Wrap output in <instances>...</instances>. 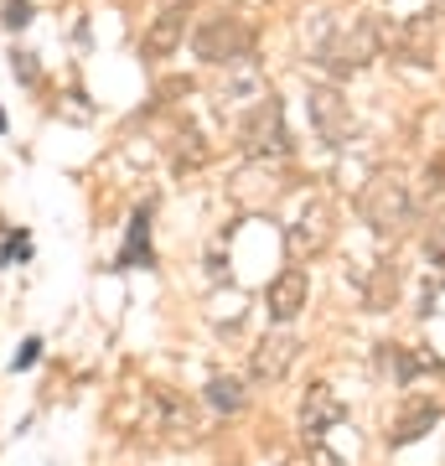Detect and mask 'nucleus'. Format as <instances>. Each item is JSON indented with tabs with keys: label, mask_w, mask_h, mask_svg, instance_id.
Instances as JSON below:
<instances>
[{
	"label": "nucleus",
	"mask_w": 445,
	"mask_h": 466,
	"mask_svg": "<svg viewBox=\"0 0 445 466\" xmlns=\"http://www.w3.org/2000/svg\"><path fill=\"white\" fill-rule=\"evenodd\" d=\"M389 32H383L379 16H358V21H316L311 36H306V47H311V63L331 78H352V73H363L373 57L383 52Z\"/></svg>",
	"instance_id": "obj_1"
},
{
	"label": "nucleus",
	"mask_w": 445,
	"mask_h": 466,
	"mask_svg": "<svg viewBox=\"0 0 445 466\" xmlns=\"http://www.w3.org/2000/svg\"><path fill=\"white\" fill-rule=\"evenodd\" d=\"M358 213H363V223L379 233V238H404V233L414 228V218H420V202H414L410 182H404L399 171H379V177L363 187Z\"/></svg>",
	"instance_id": "obj_2"
},
{
	"label": "nucleus",
	"mask_w": 445,
	"mask_h": 466,
	"mask_svg": "<svg viewBox=\"0 0 445 466\" xmlns=\"http://www.w3.org/2000/svg\"><path fill=\"white\" fill-rule=\"evenodd\" d=\"M192 52H197L202 63L228 67V63H238V57L254 52V32H248L233 11H207V16L197 21V32H192Z\"/></svg>",
	"instance_id": "obj_3"
},
{
	"label": "nucleus",
	"mask_w": 445,
	"mask_h": 466,
	"mask_svg": "<svg viewBox=\"0 0 445 466\" xmlns=\"http://www.w3.org/2000/svg\"><path fill=\"white\" fill-rule=\"evenodd\" d=\"M238 140H244V150L254 161H285V156H290V130H285V109H280L275 94H264V99L244 115Z\"/></svg>",
	"instance_id": "obj_4"
},
{
	"label": "nucleus",
	"mask_w": 445,
	"mask_h": 466,
	"mask_svg": "<svg viewBox=\"0 0 445 466\" xmlns=\"http://www.w3.org/2000/svg\"><path fill=\"white\" fill-rule=\"evenodd\" d=\"M331 238H337V208H331V198H321V192L300 198V208L290 213V223H285V244H290V254L316 259V254H327Z\"/></svg>",
	"instance_id": "obj_5"
},
{
	"label": "nucleus",
	"mask_w": 445,
	"mask_h": 466,
	"mask_svg": "<svg viewBox=\"0 0 445 466\" xmlns=\"http://www.w3.org/2000/svg\"><path fill=\"white\" fill-rule=\"evenodd\" d=\"M300 358V342L290 332H275V337H264L259 348L248 352V379L264 383V389H275V383L290 379V368H296Z\"/></svg>",
	"instance_id": "obj_6"
},
{
	"label": "nucleus",
	"mask_w": 445,
	"mask_h": 466,
	"mask_svg": "<svg viewBox=\"0 0 445 466\" xmlns=\"http://www.w3.org/2000/svg\"><path fill=\"white\" fill-rule=\"evenodd\" d=\"M182 36H187V0L182 5H166L161 16H150L146 36H140V57L146 63H166L171 52L182 47Z\"/></svg>",
	"instance_id": "obj_7"
},
{
	"label": "nucleus",
	"mask_w": 445,
	"mask_h": 466,
	"mask_svg": "<svg viewBox=\"0 0 445 466\" xmlns=\"http://www.w3.org/2000/svg\"><path fill=\"white\" fill-rule=\"evenodd\" d=\"M306 104H311L316 135H321L327 146H342L347 130H352V115H347V99H342V94H337L331 84H321V88H311V94H306Z\"/></svg>",
	"instance_id": "obj_8"
},
{
	"label": "nucleus",
	"mask_w": 445,
	"mask_h": 466,
	"mask_svg": "<svg viewBox=\"0 0 445 466\" xmlns=\"http://www.w3.org/2000/svg\"><path fill=\"white\" fill-rule=\"evenodd\" d=\"M264 94H269V88H264V73L254 67V57H238V63L223 67V88H217V99L228 104V109L248 115V109H254Z\"/></svg>",
	"instance_id": "obj_9"
},
{
	"label": "nucleus",
	"mask_w": 445,
	"mask_h": 466,
	"mask_svg": "<svg viewBox=\"0 0 445 466\" xmlns=\"http://www.w3.org/2000/svg\"><path fill=\"white\" fill-rule=\"evenodd\" d=\"M306 300H311V280H306V269H280L269 290H264V306H269V317L275 321H296L306 311Z\"/></svg>",
	"instance_id": "obj_10"
},
{
	"label": "nucleus",
	"mask_w": 445,
	"mask_h": 466,
	"mask_svg": "<svg viewBox=\"0 0 445 466\" xmlns=\"http://www.w3.org/2000/svg\"><path fill=\"white\" fill-rule=\"evenodd\" d=\"M342 400H337V394H331V383H311V389H306V400H300V431L311 435H327V431H337V425H342Z\"/></svg>",
	"instance_id": "obj_11"
},
{
	"label": "nucleus",
	"mask_w": 445,
	"mask_h": 466,
	"mask_svg": "<svg viewBox=\"0 0 445 466\" xmlns=\"http://www.w3.org/2000/svg\"><path fill=\"white\" fill-rule=\"evenodd\" d=\"M156 431L171 435V441H192V435L202 431V425H197V410H192V400L171 394V389H156Z\"/></svg>",
	"instance_id": "obj_12"
},
{
	"label": "nucleus",
	"mask_w": 445,
	"mask_h": 466,
	"mask_svg": "<svg viewBox=\"0 0 445 466\" xmlns=\"http://www.w3.org/2000/svg\"><path fill=\"white\" fill-rule=\"evenodd\" d=\"M435 420H440V404H435V400L404 404V415H399L394 431H389V446H394V451H399V446H414V441H420V435H425Z\"/></svg>",
	"instance_id": "obj_13"
},
{
	"label": "nucleus",
	"mask_w": 445,
	"mask_h": 466,
	"mask_svg": "<svg viewBox=\"0 0 445 466\" xmlns=\"http://www.w3.org/2000/svg\"><path fill=\"white\" fill-rule=\"evenodd\" d=\"M394 52L399 57H410V63H430V52H435V16L404 21L399 36H394Z\"/></svg>",
	"instance_id": "obj_14"
},
{
	"label": "nucleus",
	"mask_w": 445,
	"mask_h": 466,
	"mask_svg": "<svg viewBox=\"0 0 445 466\" xmlns=\"http://www.w3.org/2000/svg\"><path fill=\"white\" fill-rule=\"evenodd\" d=\"M394 296H399V265L383 259V265L373 269V280H368V306H373V311H389Z\"/></svg>",
	"instance_id": "obj_15"
},
{
	"label": "nucleus",
	"mask_w": 445,
	"mask_h": 466,
	"mask_svg": "<svg viewBox=\"0 0 445 466\" xmlns=\"http://www.w3.org/2000/svg\"><path fill=\"white\" fill-rule=\"evenodd\" d=\"M207 404H213L217 415H238V410H244V383L228 379V373L207 379Z\"/></svg>",
	"instance_id": "obj_16"
},
{
	"label": "nucleus",
	"mask_w": 445,
	"mask_h": 466,
	"mask_svg": "<svg viewBox=\"0 0 445 466\" xmlns=\"http://www.w3.org/2000/svg\"><path fill=\"white\" fill-rule=\"evenodd\" d=\"M119 265H150V213L146 208L130 218V244L119 254Z\"/></svg>",
	"instance_id": "obj_17"
},
{
	"label": "nucleus",
	"mask_w": 445,
	"mask_h": 466,
	"mask_svg": "<svg viewBox=\"0 0 445 466\" xmlns=\"http://www.w3.org/2000/svg\"><path fill=\"white\" fill-rule=\"evenodd\" d=\"M379 363H383V368H394V379H399V383H414L420 373H425V368H440L435 358L425 363V358H410L404 348H383V352H379Z\"/></svg>",
	"instance_id": "obj_18"
},
{
	"label": "nucleus",
	"mask_w": 445,
	"mask_h": 466,
	"mask_svg": "<svg viewBox=\"0 0 445 466\" xmlns=\"http://www.w3.org/2000/svg\"><path fill=\"white\" fill-rule=\"evenodd\" d=\"M207 156H213V150H207V140H202L197 130H187L182 146H177V171H197Z\"/></svg>",
	"instance_id": "obj_19"
},
{
	"label": "nucleus",
	"mask_w": 445,
	"mask_h": 466,
	"mask_svg": "<svg viewBox=\"0 0 445 466\" xmlns=\"http://www.w3.org/2000/svg\"><path fill=\"white\" fill-rule=\"evenodd\" d=\"M5 26H11V32H21V26H26V21H32V0H5Z\"/></svg>",
	"instance_id": "obj_20"
},
{
	"label": "nucleus",
	"mask_w": 445,
	"mask_h": 466,
	"mask_svg": "<svg viewBox=\"0 0 445 466\" xmlns=\"http://www.w3.org/2000/svg\"><path fill=\"white\" fill-rule=\"evenodd\" d=\"M430 198H445V161H430L425 167V202Z\"/></svg>",
	"instance_id": "obj_21"
},
{
	"label": "nucleus",
	"mask_w": 445,
	"mask_h": 466,
	"mask_svg": "<svg viewBox=\"0 0 445 466\" xmlns=\"http://www.w3.org/2000/svg\"><path fill=\"white\" fill-rule=\"evenodd\" d=\"M11 73H16L21 84H36V63H32V52H11Z\"/></svg>",
	"instance_id": "obj_22"
},
{
	"label": "nucleus",
	"mask_w": 445,
	"mask_h": 466,
	"mask_svg": "<svg viewBox=\"0 0 445 466\" xmlns=\"http://www.w3.org/2000/svg\"><path fill=\"white\" fill-rule=\"evenodd\" d=\"M430 259L445 265V223H435V233H430Z\"/></svg>",
	"instance_id": "obj_23"
},
{
	"label": "nucleus",
	"mask_w": 445,
	"mask_h": 466,
	"mask_svg": "<svg viewBox=\"0 0 445 466\" xmlns=\"http://www.w3.org/2000/svg\"><path fill=\"white\" fill-rule=\"evenodd\" d=\"M36 358H42V342H36V337H32V342H26V348L16 352V368H32Z\"/></svg>",
	"instance_id": "obj_24"
}]
</instances>
